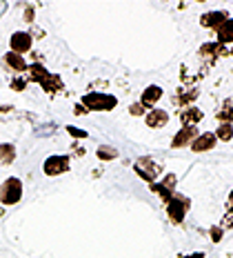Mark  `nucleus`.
<instances>
[{"mask_svg": "<svg viewBox=\"0 0 233 258\" xmlns=\"http://www.w3.org/2000/svg\"><path fill=\"white\" fill-rule=\"evenodd\" d=\"M165 96V89L160 85H149L147 89H142V96H140V103L144 107H153L156 103H160V98Z\"/></svg>", "mask_w": 233, "mask_h": 258, "instance_id": "14", "label": "nucleus"}, {"mask_svg": "<svg viewBox=\"0 0 233 258\" xmlns=\"http://www.w3.org/2000/svg\"><path fill=\"white\" fill-rule=\"evenodd\" d=\"M218 138H215L213 132H204V134H198V138L191 143V152L196 154H202V152H209V149L215 147Z\"/></svg>", "mask_w": 233, "mask_h": 258, "instance_id": "11", "label": "nucleus"}, {"mask_svg": "<svg viewBox=\"0 0 233 258\" xmlns=\"http://www.w3.org/2000/svg\"><path fill=\"white\" fill-rule=\"evenodd\" d=\"M129 114L131 116H147V107L138 100V103H133L131 107H129Z\"/></svg>", "mask_w": 233, "mask_h": 258, "instance_id": "26", "label": "nucleus"}, {"mask_svg": "<svg viewBox=\"0 0 233 258\" xmlns=\"http://www.w3.org/2000/svg\"><path fill=\"white\" fill-rule=\"evenodd\" d=\"M27 83H29V80H27V76H18V78L12 80V89H14V91H23V89L27 87Z\"/></svg>", "mask_w": 233, "mask_h": 258, "instance_id": "27", "label": "nucleus"}, {"mask_svg": "<svg viewBox=\"0 0 233 258\" xmlns=\"http://www.w3.org/2000/svg\"><path fill=\"white\" fill-rule=\"evenodd\" d=\"M178 258H187V256H178Z\"/></svg>", "mask_w": 233, "mask_h": 258, "instance_id": "36", "label": "nucleus"}, {"mask_svg": "<svg viewBox=\"0 0 233 258\" xmlns=\"http://www.w3.org/2000/svg\"><path fill=\"white\" fill-rule=\"evenodd\" d=\"M7 111H12V107H9V105H5V107H0V114H7Z\"/></svg>", "mask_w": 233, "mask_h": 258, "instance_id": "34", "label": "nucleus"}, {"mask_svg": "<svg viewBox=\"0 0 233 258\" xmlns=\"http://www.w3.org/2000/svg\"><path fill=\"white\" fill-rule=\"evenodd\" d=\"M69 156H49V158L45 160V165H42V171H45L47 176H60L64 171H69Z\"/></svg>", "mask_w": 233, "mask_h": 258, "instance_id": "5", "label": "nucleus"}, {"mask_svg": "<svg viewBox=\"0 0 233 258\" xmlns=\"http://www.w3.org/2000/svg\"><path fill=\"white\" fill-rule=\"evenodd\" d=\"M213 134H215V138H218V141L229 143L233 138V125H231V122H220L218 129H215Z\"/></svg>", "mask_w": 233, "mask_h": 258, "instance_id": "23", "label": "nucleus"}, {"mask_svg": "<svg viewBox=\"0 0 233 258\" xmlns=\"http://www.w3.org/2000/svg\"><path fill=\"white\" fill-rule=\"evenodd\" d=\"M31 45H34V36L29 34V31H16L12 34V38H9V47H12L14 53H27L31 49Z\"/></svg>", "mask_w": 233, "mask_h": 258, "instance_id": "6", "label": "nucleus"}, {"mask_svg": "<svg viewBox=\"0 0 233 258\" xmlns=\"http://www.w3.org/2000/svg\"><path fill=\"white\" fill-rule=\"evenodd\" d=\"M209 236H211V240H213V243H220L222 236H224V229L215 225V227H211V229H209Z\"/></svg>", "mask_w": 233, "mask_h": 258, "instance_id": "28", "label": "nucleus"}, {"mask_svg": "<svg viewBox=\"0 0 233 258\" xmlns=\"http://www.w3.org/2000/svg\"><path fill=\"white\" fill-rule=\"evenodd\" d=\"M215 42H218V45H233V18H229V20H224V23H222L218 29H215Z\"/></svg>", "mask_w": 233, "mask_h": 258, "instance_id": "16", "label": "nucleus"}, {"mask_svg": "<svg viewBox=\"0 0 233 258\" xmlns=\"http://www.w3.org/2000/svg\"><path fill=\"white\" fill-rule=\"evenodd\" d=\"M160 182H162V185L167 187V189L176 191V185H178V176H176V174H165V178H162Z\"/></svg>", "mask_w": 233, "mask_h": 258, "instance_id": "25", "label": "nucleus"}, {"mask_svg": "<svg viewBox=\"0 0 233 258\" xmlns=\"http://www.w3.org/2000/svg\"><path fill=\"white\" fill-rule=\"evenodd\" d=\"M220 227H222V229H231V227H233V214H226Z\"/></svg>", "mask_w": 233, "mask_h": 258, "instance_id": "29", "label": "nucleus"}, {"mask_svg": "<svg viewBox=\"0 0 233 258\" xmlns=\"http://www.w3.org/2000/svg\"><path fill=\"white\" fill-rule=\"evenodd\" d=\"M67 134L71 138H78V141H85V138H89V134H87L85 129H78V127H73V125H67Z\"/></svg>", "mask_w": 233, "mask_h": 258, "instance_id": "24", "label": "nucleus"}, {"mask_svg": "<svg viewBox=\"0 0 233 258\" xmlns=\"http://www.w3.org/2000/svg\"><path fill=\"white\" fill-rule=\"evenodd\" d=\"M215 118H218L220 122H233V98H226L222 107L218 111H215Z\"/></svg>", "mask_w": 233, "mask_h": 258, "instance_id": "19", "label": "nucleus"}, {"mask_svg": "<svg viewBox=\"0 0 233 258\" xmlns=\"http://www.w3.org/2000/svg\"><path fill=\"white\" fill-rule=\"evenodd\" d=\"M198 138V127H180V132L173 136L171 147L173 149H182V147H191V143Z\"/></svg>", "mask_w": 233, "mask_h": 258, "instance_id": "8", "label": "nucleus"}, {"mask_svg": "<svg viewBox=\"0 0 233 258\" xmlns=\"http://www.w3.org/2000/svg\"><path fill=\"white\" fill-rule=\"evenodd\" d=\"M96 156H98V160H102V163H109V160L118 158V149L111 147V145H100V147L96 149Z\"/></svg>", "mask_w": 233, "mask_h": 258, "instance_id": "21", "label": "nucleus"}, {"mask_svg": "<svg viewBox=\"0 0 233 258\" xmlns=\"http://www.w3.org/2000/svg\"><path fill=\"white\" fill-rule=\"evenodd\" d=\"M180 122H182V127H196L202 122V118H204V111L200 109V107H184V109H180Z\"/></svg>", "mask_w": 233, "mask_h": 258, "instance_id": "10", "label": "nucleus"}, {"mask_svg": "<svg viewBox=\"0 0 233 258\" xmlns=\"http://www.w3.org/2000/svg\"><path fill=\"white\" fill-rule=\"evenodd\" d=\"M40 87L45 89L47 94H51V96H53V94H58V91H62V89H64V83H62V78L58 76V74H51V72H49V76L42 80Z\"/></svg>", "mask_w": 233, "mask_h": 258, "instance_id": "18", "label": "nucleus"}, {"mask_svg": "<svg viewBox=\"0 0 233 258\" xmlns=\"http://www.w3.org/2000/svg\"><path fill=\"white\" fill-rule=\"evenodd\" d=\"M5 64H7L12 72H16V74H27V60H25V56H20V53H14V51H9V53H5Z\"/></svg>", "mask_w": 233, "mask_h": 258, "instance_id": "15", "label": "nucleus"}, {"mask_svg": "<svg viewBox=\"0 0 233 258\" xmlns=\"http://www.w3.org/2000/svg\"><path fill=\"white\" fill-rule=\"evenodd\" d=\"M47 76H49V72H47L45 64L34 62V64H29V67H27V80H29V83H38V85H40Z\"/></svg>", "mask_w": 233, "mask_h": 258, "instance_id": "17", "label": "nucleus"}, {"mask_svg": "<svg viewBox=\"0 0 233 258\" xmlns=\"http://www.w3.org/2000/svg\"><path fill=\"white\" fill-rule=\"evenodd\" d=\"M16 160V147L12 143H3L0 145V163L3 165H12Z\"/></svg>", "mask_w": 233, "mask_h": 258, "instance_id": "22", "label": "nucleus"}, {"mask_svg": "<svg viewBox=\"0 0 233 258\" xmlns=\"http://www.w3.org/2000/svg\"><path fill=\"white\" fill-rule=\"evenodd\" d=\"M200 96V89L196 87H180L176 91V96H173V105L176 107H191L193 103H196V98Z\"/></svg>", "mask_w": 233, "mask_h": 258, "instance_id": "9", "label": "nucleus"}, {"mask_svg": "<svg viewBox=\"0 0 233 258\" xmlns=\"http://www.w3.org/2000/svg\"><path fill=\"white\" fill-rule=\"evenodd\" d=\"M73 114H75V116H83V114H87V109H85V107H83V105H75Z\"/></svg>", "mask_w": 233, "mask_h": 258, "instance_id": "32", "label": "nucleus"}, {"mask_svg": "<svg viewBox=\"0 0 233 258\" xmlns=\"http://www.w3.org/2000/svg\"><path fill=\"white\" fill-rule=\"evenodd\" d=\"M34 7H31V5H29V7H25V20H27V23H34Z\"/></svg>", "mask_w": 233, "mask_h": 258, "instance_id": "30", "label": "nucleus"}, {"mask_svg": "<svg viewBox=\"0 0 233 258\" xmlns=\"http://www.w3.org/2000/svg\"><path fill=\"white\" fill-rule=\"evenodd\" d=\"M23 198V180L12 176L0 185V203L3 205H16Z\"/></svg>", "mask_w": 233, "mask_h": 258, "instance_id": "4", "label": "nucleus"}, {"mask_svg": "<svg viewBox=\"0 0 233 258\" xmlns=\"http://www.w3.org/2000/svg\"><path fill=\"white\" fill-rule=\"evenodd\" d=\"M226 209H229V214H233V189L229 194V201H226Z\"/></svg>", "mask_w": 233, "mask_h": 258, "instance_id": "31", "label": "nucleus"}, {"mask_svg": "<svg viewBox=\"0 0 233 258\" xmlns=\"http://www.w3.org/2000/svg\"><path fill=\"white\" fill-rule=\"evenodd\" d=\"M144 122H147L149 129H160V127H165L167 122H169V114H167L165 109H158V107H153V109L147 111V116H144Z\"/></svg>", "mask_w": 233, "mask_h": 258, "instance_id": "13", "label": "nucleus"}, {"mask_svg": "<svg viewBox=\"0 0 233 258\" xmlns=\"http://www.w3.org/2000/svg\"><path fill=\"white\" fill-rule=\"evenodd\" d=\"M198 56L207 64H213L220 56H229V51H226L222 45H218V42H204V45L198 49Z\"/></svg>", "mask_w": 233, "mask_h": 258, "instance_id": "7", "label": "nucleus"}, {"mask_svg": "<svg viewBox=\"0 0 233 258\" xmlns=\"http://www.w3.org/2000/svg\"><path fill=\"white\" fill-rule=\"evenodd\" d=\"M149 189H151V191H153V194H156V196H158V198H160V201H162V203H165V205H167V203H169V201H171V198H173V194H176V191L167 189V187H165V185H162V182H160V180H158V182H151V185H149Z\"/></svg>", "mask_w": 233, "mask_h": 258, "instance_id": "20", "label": "nucleus"}, {"mask_svg": "<svg viewBox=\"0 0 233 258\" xmlns=\"http://www.w3.org/2000/svg\"><path fill=\"white\" fill-rule=\"evenodd\" d=\"M187 258H207V256H204V251H193V254H189Z\"/></svg>", "mask_w": 233, "mask_h": 258, "instance_id": "33", "label": "nucleus"}, {"mask_svg": "<svg viewBox=\"0 0 233 258\" xmlns=\"http://www.w3.org/2000/svg\"><path fill=\"white\" fill-rule=\"evenodd\" d=\"M133 171L147 182V185H151V182H158V178L162 176V165L156 163L149 156H142V158H138L133 163Z\"/></svg>", "mask_w": 233, "mask_h": 258, "instance_id": "2", "label": "nucleus"}, {"mask_svg": "<svg viewBox=\"0 0 233 258\" xmlns=\"http://www.w3.org/2000/svg\"><path fill=\"white\" fill-rule=\"evenodd\" d=\"M189 209H191V198L182 196V194H173V198L167 203V214L173 225H180L187 218Z\"/></svg>", "mask_w": 233, "mask_h": 258, "instance_id": "3", "label": "nucleus"}, {"mask_svg": "<svg viewBox=\"0 0 233 258\" xmlns=\"http://www.w3.org/2000/svg\"><path fill=\"white\" fill-rule=\"evenodd\" d=\"M224 20H229V14H226L224 9H220V12H207L200 16V25L207 27V29H213V31L218 29Z\"/></svg>", "mask_w": 233, "mask_h": 258, "instance_id": "12", "label": "nucleus"}, {"mask_svg": "<svg viewBox=\"0 0 233 258\" xmlns=\"http://www.w3.org/2000/svg\"><path fill=\"white\" fill-rule=\"evenodd\" d=\"M87 111H111L118 107V98L113 94H102V91H89L83 96V103Z\"/></svg>", "mask_w": 233, "mask_h": 258, "instance_id": "1", "label": "nucleus"}, {"mask_svg": "<svg viewBox=\"0 0 233 258\" xmlns=\"http://www.w3.org/2000/svg\"><path fill=\"white\" fill-rule=\"evenodd\" d=\"M229 53H231V56H233V47H231V51H229Z\"/></svg>", "mask_w": 233, "mask_h": 258, "instance_id": "35", "label": "nucleus"}]
</instances>
